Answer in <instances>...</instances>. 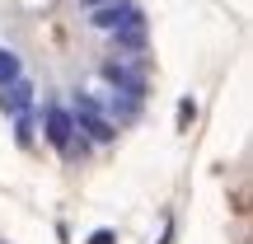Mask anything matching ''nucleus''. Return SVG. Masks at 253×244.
I'll list each match as a JSON object with an SVG mask.
<instances>
[{
	"label": "nucleus",
	"mask_w": 253,
	"mask_h": 244,
	"mask_svg": "<svg viewBox=\"0 0 253 244\" xmlns=\"http://www.w3.org/2000/svg\"><path fill=\"white\" fill-rule=\"evenodd\" d=\"M14 132H19V141H33V118H28V113H19V118H14Z\"/></svg>",
	"instance_id": "6e6552de"
},
{
	"label": "nucleus",
	"mask_w": 253,
	"mask_h": 244,
	"mask_svg": "<svg viewBox=\"0 0 253 244\" xmlns=\"http://www.w3.org/2000/svg\"><path fill=\"white\" fill-rule=\"evenodd\" d=\"M108 38H113V47H118V52H141V47H145V24L118 28V33H108Z\"/></svg>",
	"instance_id": "423d86ee"
},
{
	"label": "nucleus",
	"mask_w": 253,
	"mask_h": 244,
	"mask_svg": "<svg viewBox=\"0 0 253 244\" xmlns=\"http://www.w3.org/2000/svg\"><path fill=\"white\" fill-rule=\"evenodd\" d=\"M33 108V85L19 75V80H9V85H0V113H9V118H19V113H28Z\"/></svg>",
	"instance_id": "39448f33"
},
{
	"label": "nucleus",
	"mask_w": 253,
	"mask_h": 244,
	"mask_svg": "<svg viewBox=\"0 0 253 244\" xmlns=\"http://www.w3.org/2000/svg\"><path fill=\"white\" fill-rule=\"evenodd\" d=\"M131 24H145L136 0H108V5L89 9V28L94 33H118V28H131Z\"/></svg>",
	"instance_id": "7ed1b4c3"
},
{
	"label": "nucleus",
	"mask_w": 253,
	"mask_h": 244,
	"mask_svg": "<svg viewBox=\"0 0 253 244\" xmlns=\"http://www.w3.org/2000/svg\"><path fill=\"white\" fill-rule=\"evenodd\" d=\"M80 5H84V9H99V5H108V0H80Z\"/></svg>",
	"instance_id": "9d476101"
},
{
	"label": "nucleus",
	"mask_w": 253,
	"mask_h": 244,
	"mask_svg": "<svg viewBox=\"0 0 253 244\" xmlns=\"http://www.w3.org/2000/svg\"><path fill=\"white\" fill-rule=\"evenodd\" d=\"M99 75L113 85V94H126V99H145V75L136 71L131 61H103Z\"/></svg>",
	"instance_id": "20e7f679"
},
{
	"label": "nucleus",
	"mask_w": 253,
	"mask_h": 244,
	"mask_svg": "<svg viewBox=\"0 0 253 244\" xmlns=\"http://www.w3.org/2000/svg\"><path fill=\"white\" fill-rule=\"evenodd\" d=\"M19 75H24V61H19V52H14V47H0V85L19 80Z\"/></svg>",
	"instance_id": "0eeeda50"
},
{
	"label": "nucleus",
	"mask_w": 253,
	"mask_h": 244,
	"mask_svg": "<svg viewBox=\"0 0 253 244\" xmlns=\"http://www.w3.org/2000/svg\"><path fill=\"white\" fill-rule=\"evenodd\" d=\"M89 244H118V235H113V230H94Z\"/></svg>",
	"instance_id": "1a4fd4ad"
},
{
	"label": "nucleus",
	"mask_w": 253,
	"mask_h": 244,
	"mask_svg": "<svg viewBox=\"0 0 253 244\" xmlns=\"http://www.w3.org/2000/svg\"><path fill=\"white\" fill-rule=\"evenodd\" d=\"M42 136H47V146H52V150H61V155H66V160H75V155L89 150V141L75 132L71 108H66V103H56V99L42 108Z\"/></svg>",
	"instance_id": "f03ea898"
},
{
	"label": "nucleus",
	"mask_w": 253,
	"mask_h": 244,
	"mask_svg": "<svg viewBox=\"0 0 253 244\" xmlns=\"http://www.w3.org/2000/svg\"><path fill=\"white\" fill-rule=\"evenodd\" d=\"M66 108H71V118H75V132H84V141H89V146H108V141H118V122L103 113V103L94 99V94L75 90V99L66 103Z\"/></svg>",
	"instance_id": "f257e3e1"
}]
</instances>
